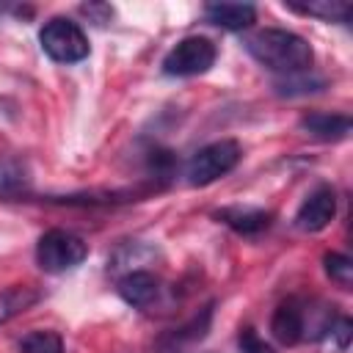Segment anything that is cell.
Listing matches in <instances>:
<instances>
[{"instance_id":"obj_9","label":"cell","mask_w":353,"mask_h":353,"mask_svg":"<svg viewBox=\"0 0 353 353\" xmlns=\"http://www.w3.org/2000/svg\"><path fill=\"white\" fill-rule=\"evenodd\" d=\"M163 292V284L154 273L149 270H130L127 276L119 279V295L138 309H149Z\"/></svg>"},{"instance_id":"obj_10","label":"cell","mask_w":353,"mask_h":353,"mask_svg":"<svg viewBox=\"0 0 353 353\" xmlns=\"http://www.w3.org/2000/svg\"><path fill=\"white\" fill-rule=\"evenodd\" d=\"M215 218L229 229H234L237 234H259L273 221V215L259 207H223L215 212Z\"/></svg>"},{"instance_id":"obj_8","label":"cell","mask_w":353,"mask_h":353,"mask_svg":"<svg viewBox=\"0 0 353 353\" xmlns=\"http://www.w3.org/2000/svg\"><path fill=\"white\" fill-rule=\"evenodd\" d=\"M270 331L281 345H298L306 336V309L298 298H287L270 317Z\"/></svg>"},{"instance_id":"obj_1","label":"cell","mask_w":353,"mask_h":353,"mask_svg":"<svg viewBox=\"0 0 353 353\" xmlns=\"http://www.w3.org/2000/svg\"><path fill=\"white\" fill-rule=\"evenodd\" d=\"M243 44L256 63H262L265 69L284 74V77L306 74L314 63V52H312L309 41L292 30L262 28V30H254L251 36H245Z\"/></svg>"},{"instance_id":"obj_18","label":"cell","mask_w":353,"mask_h":353,"mask_svg":"<svg viewBox=\"0 0 353 353\" xmlns=\"http://www.w3.org/2000/svg\"><path fill=\"white\" fill-rule=\"evenodd\" d=\"M240 353H270L268 345L254 334V328H245L240 334Z\"/></svg>"},{"instance_id":"obj_14","label":"cell","mask_w":353,"mask_h":353,"mask_svg":"<svg viewBox=\"0 0 353 353\" xmlns=\"http://www.w3.org/2000/svg\"><path fill=\"white\" fill-rule=\"evenodd\" d=\"M39 301H41V290H36L30 284H11L8 290L0 292V325L19 317L22 312L36 306Z\"/></svg>"},{"instance_id":"obj_2","label":"cell","mask_w":353,"mask_h":353,"mask_svg":"<svg viewBox=\"0 0 353 353\" xmlns=\"http://www.w3.org/2000/svg\"><path fill=\"white\" fill-rule=\"evenodd\" d=\"M243 157V149L237 141H215L204 149H199L190 160H188V168H185V176H188V185L193 188H204V185H212L215 179L226 176Z\"/></svg>"},{"instance_id":"obj_12","label":"cell","mask_w":353,"mask_h":353,"mask_svg":"<svg viewBox=\"0 0 353 353\" xmlns=\"http://www.w3.org/2000/svg\"><path fill=\"white\" fill-rule=\"evenodd\" d=\"M301 130L320 141H342L350 132V116L345 113H309L301 119Z\"/></svg>"},{"instance_id":"obj_7","label":"cell","mask_w":353,"mask_h":353,"mask_svg":"<svg viewBox=\"0 0 353 353\" xmlns=\"http://www.w3.org/2000/svg\"><path fill=\"white\" fill-rule=\"evenodd\" d=\"M334 215H336V193L328 185H323L306 196V201L295 215V226L303 232H320L334 221Z\"/></svg>"},{"instance_id":"obj_6","label":"cell","mask_w":353,"mask_h":353,"mask_svg":"<svg viewBox=\"0 0 353 353\" xmlns=\"http://www.w3.org/2000/svg\"><path fill=\"white\" fill-rule=\"evenodd\" d=\"M210 320H212V306L201 309L199 314H193L188 323H182L179 328H171L165 331L157 345H154V353H188L196 342H201L210 331Z\"/></svg>"},{"instance_id":"obj_11","label":"cell","mask_w":353,"mask_h":353,"mask_svg":"<svg viewBox=\"0 0 353 353\" xmlns=\"http://www.w3.org/2000/svg\"><path fill=\"white\" fill-rule=\"evenodd\" d=\"M207 22L226 30H245L256 19V8L248 3H210L204 6Z\"/></svg>"},{"instance_id":"obj_13","label":"cell","mask_w":353,"mask_h":353,"mask_svg":"<svg viewBox=\"0 0 353 353\" xmlns=\"http://www.w3.org/2000/svg\"><path fill=\"white\" fill-rule=\"evenodd\" d=\"M30 190V171L25 160L0 154V199H19Z\"/></svg>"},{"instance_id":"obj_4","label":"cell","mask_w":353,"mask_h":353,"mask_svg":"<svg viewBox=\"0 0 353 353\" xmlns=\"http://www.w3.org/2000/svg\"><path fill=\"white\" fill-rule=\"evenodd\" d=\"M39 41H41V50L58 63H77L88 58V39L83 28L72 19H63V17L50 19L39 30Z\"/></svg>"},{"instance_id":"obj_15","label":"cell","mask_w":353,"mask_h":353,"mask_svg":"<svg viewBox=\"0 0 353 353\" xmlns=\"http://www.w3.org/2000/svg\"><path fill=\"white\" fill-rule=\"evenodd\" d=\"M290 8H295V11H301V14L320 17V19H325V22H347V19H350V6L342 3V0H314V3H303V6L290 3Z\"/></svg>"},{"instance_id":"obj_16","label":"cell","mask_w":353,"mask_h":353,"mask_svg":"<svg viewBox=\"0 0 353 353\" xmlns=\"http://www.w3.org/2000/svg\"><path fill=\"white\" fill-rule=\"evenodd\" d=\"M19 353H63V339L55 331H30L19 342Z\"/></svg>"},{"instance_id":"obj_5","label":"cell","mask_w":353,"mask_h":353,"mask_svg":"<svg viewBox=\"0 0 353 353\" xmlns=\"http://www.w3.org/2000/svg\"><path fill=\"white\" fill-rule=\"evenodd\" d=\"M218 58V50L210 39L204 36H188L182 41H176L168 55L163 58V72L171 77H193V74H204Z\"/></svg>"},{"instance_id":"obj_3","label":"cell","mask_w":353,"mask_h":353,"mask_svg":"<svg viewBox=\"0 0 353 353\" xmlns=\"http://www.w3.org/2000/svg\"><path fill=\"white\" fill-rule=\"evenodd\" d=\"M88 256V245L83 237L66 229H50L36 243V262L44 273H63L77 268Z\"/></svg>"},{"instance_id":"obj_17","label":"cell","mask_w":353,"mask_h":353,"mask_svg":"<svg viewBox=\"0 0 353 353\" xmlns=\"http://www.w3.org/2000/svg\"><path fill=\"white\" fill-rule=\"evenodd\" d=\"M323 265H325V273L331 281H336L342 290H350V284H353V259L350 256L331 251L323 256Z\"/></svg>"}]
</instances>
